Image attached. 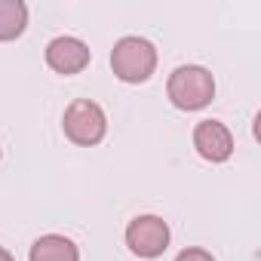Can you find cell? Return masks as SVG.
I'll return each mask as SVG.
<instances>
[{
  "label": "cell",
  "mask_w": 261,
  "mask_h": 261,
  "mask_svg": "<svg viewBox=\"0 0 261 261\" xmlns=\"http://www.w3.org/2000/svg\"><path fill=\"white\" fill-rule=\"evenodd\" d=\"M0 261H16V258H13V252H10V249L0 246Z\"/></svg>",
  "instance_id": "cell-10"
},
{
  "label": "cell",
  "mask_w": 261,
  "mask_h": 261,
  "mask_svg": "<svg viewBox=\"0 0 261 261\" xmlns=\"http://www.w3.org/2000/svg\"><path fill=\"white\" fill-rule=\"evenodd\" d=\"M89 62H92V53L80 37L65 34V37H56V40L46 43V65L62 77L80 74L83 68H89Z\"/></svg>",
  "instance_id": "cell-6"
},
{
  "label": "cell",
  "mask_w": 261,
  "mask_h": 261,
  "mask_svg": "<svg viewBox=\"0 0 261 261\" xmlns=\"http://www.w3.org/2000/svg\"><path fill=\"white\" fill-rule=\"evenodd\" d=\"M175 261H215V255L206 252V249H200V246H188V249H181L175 255Z\"/></svg>",
  "instance_id": "cell-9"
},
{
  "label": "cell",
  "mask_w": 261,
  "mask_h": 261,
  "mask_svg": "<svg viewBox=\"0 0 261 261\" xmlns=\"http://www.w3.org/2000/svg\"><path fill=\"white\" fill-rule=\"evenodd\" d=\"M194 151L206 163H227L233 154V136L221 120H200L194 126Z\"/></svg>",
  "instance_id": "cell-5"
},
{
  "label": "cell",
  "mask_w": 261,
  "mask_h": 261,
  "mask_svg": "<svg viewBox=\"0 0 261 261\" xmlns=\"http://www.w3.org/2000/svg\"><path fill=\"white\" fill-rule=\"evenodd\" d=\"M62 129H65V139L74 142L77 148H95L105 139V133H108V117H105V111H101L98 101H92V98H74L65 108Z\"/></svg>",
  "instance_id": "cell-3"
},
{
  "label": "cell",
  "mask_w": 261,
  "mask_h": 261,
  "mask_svg": "<svg viewBox=\"0 0 261 261\" xmlns=\"http://www.w3.org/2000/svg\"><path fill=\"white\" fill-rule=\"evenodd\" d=\"M28 261H80V249L65 233H43L34 240Z\"/></svg>",
  "instance_id": "cell-7"
},
{
  "label": "cell",
  "mask_w": 261,
  "mask_h": 261,
  "mask_svg": "<svg viewBox=\"0 0 261 261\" xmlns=\"http://www.w3.org/2000/svg\"><path fill=\"white\" fill-rule=\"evenodd\" d=\"M111 71L120 83H145L157 71V49L145 37H120L111 49Z\"/></svg>",
  "instance_id": "cell-2"
},
{
  "label": "cell",
  "mask_w": 261,
  "mask_h": 261,
  "mask_svg": "<svg viewBox=\"0 0 261 261\" xmlns=\"http://www.w3.org/2000/svg\"><path fill=\"white\" fill-rule=\"evenodd\" d=\"M172 230L160 215H136L126 224V246L139 258H160L169 249Z\"/></svg>",
  "instance_id": "cell-4"
},
{
  "label": "cell",
  "mask_w": 261,
  "mask_h": 261,
  "mask_svg": "<svg viewBox=\"0 0 261 261\" xmlns=\"http://www.w3.org/2000/svg\"><path fill=\"white\" fill-rule=\"evenodd\" d=\"M166 95L178 111H203L215 98V77L203 65H181L169 74Z\"/></svg>",
  "instance_id": "cell-1"
},
{
  "label": "cell",
  "mask_w": 261,
  "mask_h": 261,
  "mask_svg": "<svg viewBox=\"0 0 261 261\" xmlns=\"http://www.w3.org/2000/svg\"><path fill=\"white\" fill-rule=\"evenodd\" d=\"M28 28V7L22 0H0V43L22 37Z\"/></svg>",
  "instance_id": "cell-8"
}]
</instances>
